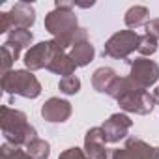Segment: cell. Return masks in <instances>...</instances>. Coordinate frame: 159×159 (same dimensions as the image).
<instances>
[{"label": "cell", "instance_id": "8992f818", "mask_svg": "<svg viewBox=\"0 0 159 159\" xmlns=\"http://www.w3.org/2000/svg\"><path fill=\"white\" fill-rule=\"evenodd\" d=\"M64 49L60 45V41L56 39H51V41H39L36 45H32L26 54H25V66L30 69V71H38V69H47V66L51 64L52 56L56 51Z\"/></svg>", "mask_w": 159, "mask_h": 159}, {"label": "cell", "instance_id": "cb8c5ba5", "mask_svg": "<svg viewBox=\"0 0 159 159\" xmlns=\"http://www.w3.org/2000/svg\"><path fill=\"white\" fill-rule=\"evenodd\" d=\"M13 30V26H11V19H10V13L8 11H2L0 13V34H10Z\"/></svg>", "mask_w": 159, "mask_h": 159}, {"label": "cell", "instance_id": "ac0fdd59", "mask_svg": "<svg viewBox=\"0 0 159 159\" xmlns=\"http://www.w3.org/2000/svg\"><path fill=\"white\" fill-rule=\"evenodd\" d=\"M26 152L32 159H49L51 155V144L43 139H34L28 146H26Z\"/></svg>", "mask_w": 159, "mask_h": 159}, {"label": "cell", "instance_id": "ffe728a7", "mask_svg": "<svg viewBox=\"0 0 159 159\" xmlns=\"http://www.w3.org/2000/svg\"><path fill=\"white\" fill-rule=\"evenodd\" d=\"M58 88H60V92L66 94V96H75L79 90H81V79L75 77V75L64 77V79H60Z\"/></svg>", "mask_w": 159, "mask_h": 159}, {"label": "cell", "instance_id": "5b68a950", "mask_svg": "<svg viewBox=\"0 0 159 159\" xmlns=\"http://www.w3.org/2000/svg\"><path fill=\"white\" fill-rule=\"evenodd\" d=\"M139 43H140V36L133 30H120L116 34H112L103 47V56L114 58V60H124L127 58L131 52L139 51Z\"/></svg>", "mask_w": 159, "mask_h": 159}, {"label": "cell", "instance_id": "6da1fadb", "mask_svg": "<svg viewBox=\"0 0 159 159\" xmlns=\"http://www.w3.org/2000/svg\"><path fill=\"white\" fill-rule=\"evenodd\" d=\"M45 30L60 41L64 49L88 41V30L79 26L73 8H56L45 15Z\"/></svg>", "mask_w": 159, "mask_h": 159}, {"label": "cell", "instance_id": "5bb4252c", "mask_svg": "<svg viewBox=\"0 0 159 159\" xmlns=\"http://www.w3.org/2000/svg\"><path fill=\"white\" fill-rule=\"evenodd\" d=\"M47 69H49L51 73L62 75V79H64V77H69V75H73V73H75L77 64H75V62H73V58L66 52V49H60V51H56V52H54V56H52L51 64L47 66Z\"/></svg>", "mask_w": 159, "mask_h": 159}, {"label": "cell", "instance_id": "3957f363", "mask_svg": "<svg viewBox=\"0 0 159 159\" xmlns=\"http://www.w3.org/2000/svg\"><path fill=\"white\" fill-rule=\"evenodd\" d=\"M0 127L6 142H11L15 146H28L34 139H38V131L28 124L26 114L8 105L0 109Z\"/></svg>", "mask_w": 159, "mask_h": 159}, {"label": "cell", "instance_id": "4fadbf2b", "mask_svg": "<svg viewBox=\"0 0 159 159\" xmlns=\"http://www.w3.org/2000/svg\"><path fill=\"white\" fill-rule=\"evenodd\" d=\"M32 39H34V34H32L30 30H11V32L8 34L6 41H4V47H8V49L11 51V54H13V58H15V62H17L21 51L26 49V47H30Z\"/></svg>", "mask_w": 159, "mask_h": 159}, {"label": "cell", "instance_id": "8fae6325", "mask_svg": "<svg viewBox=\"0 0 159 159\" xmlns=\"http://www.w3.org/2000/svg\"><path fill=\"white\" fill-rule=\"evenodd\" d=\"M107 140L103 135L101 127H92L84 135V152L88 159H109V150H107Z\"/></svg>", "mask_w": 159, "mask_h": 159}, {"label": "cell", "instance_id": "d4e9b609", "mask_svg": "<svg viewBox=\"0 0 159 159\" xmlns=\"http://www.w3.org/2000/svg\"><path fill=\"white\" fill-rule=\"evenodd\" d=\"M146 34L153 36L157 41H159V17L157 19H150L148 25H146Z\"/></svg>", "mask_w": 159, "mask_h": 159}, {"label": "cell", "instance_id": "e0dca14e", "mask_svg": "<svg viewBox=\"0 0 159 159\" xmlns=\"http://www.w3.org/2000/svg\"><path fill=\"white\" fill-rule=\"evenodd\" d=\"M125 26L127 28H139V26H146L148 21H150V10L146 6H131L127 11H125Z\"/></svg>", "mask_w": 159, "mask_h": 159}, {"label": "cell", "instance_id": "7402d4cb", "mask_svg": "<svg viewBox=\"0 0 159 159\" xmlns=\"http://www.w3.org/2000/svg\"><path fill=\"white\" fill-rule=\"evenodd\" d=\"M0 56H2V62H0V66H2V75H6V73L11 71V66L15 64V58H13L11 51L4 45H2V51H0Z\"/></svg>", "mask_w": 159, "mask_h": 159}, {"label": "cell", "instance_id": "9c48e42d", "mask_svg": "<svg viewBox=\"0 0 159 159\" xmlns=\"http://www.w3.org/2000/svg\"><path fill=\"white\" fill-rule=\"evenodd\" d=\"M133 127V120L124 114V112H116V114H111L109 120H105V124L101 125L103 129V135H105V140L107 142H120L122 139L127 137L129 129Z\"/></svg>", "mask_w": 159, "mask_h": 159}, {"label": "cell", "instance_id": "2e32d148", "mask_svg": "<svg viewBox=\"0 0 159 159\" xmlns=\"http://www.w3.org/2000/svg\"><path fill=\"white\" fill-rule=\"evenodd\" d=\"M69 56L73 58V62L77 64V67H84V66H88L94 60L96 49H94V45L90 41H83V43H77V45L71 47Z\"/></svg>", "mask_w": 159, "mask_h": 159}, {"label": "cell", "instance_id": "7c38bea8", "mask_svg": "<svg viewBox=\"0 0 159 159\" xmlns=\"http://www.w3.org/2000/svg\"><path fill=\"white\" fill-rule=\"evenodd\" d=\"M8 13H10L13 30H28L36 23V10L28 2H17V4H13V8Z\"/></svg>", "mask_w": 159, "mask_h": 159}, {"label": "cell", "instance_id": "44dd1931", "mask_svg": "<svg viewBox=\"0 0 159 159\" xmlns=\"http://www.w3.org/2000/svg\"><path fill=\"white\" fill-rule=\"evenodd\" d=\"M155 51H157V39L150 34H142L140 43H139V52L146 58V56H152Z\"/></svg>", "mask_w": 159, "mask_h": 159}, {"label": "cell", "instance_id": "7a4b0ae2", "mask_svg": "<svg viewBox=\"0 0 159 159\" xmlns=\"http://www.w3.org/2000/svg\"><path fill=\"white\" fill-rule=\"evenodd\" d=\"M109 96L112 99H116V103L120 105L122 111L125 112H133V114H150L155 101L153 96H150V92L146 88H140L139 84H135L129 77H118Z\"/></svg>", "mask_w": 159, "mask_h": 159}, {"label": "cell", "instance_id": "d6986e66", "mask_svg": "<svg viewBox=\"0 0 159 159\" xmlns=\"http://www.w3.org/2000/svg\"><path fill=\"white\" fill-rule=\"evenodd\" d=\"M0 157L2 159H32L26 150H21V146H15L11 142H4L0 146Z\"/></svg>", "mask_w": 159, "mask_h": 159}, {"label": "cell", "instance_id": "9a60e30c", "mask_svg": "<svg viewBox=\"0 0 159 159\" xmlns=\"http://www.w3.org/2000/svg\"><path fill=\"white\" fill-rule=\"evenodd\" d=\"M116 79H118L116 71L112 67H105L103 66V67H98L94 71V75H92V86H94V90H98L101 94H109Z\"/></svg>", "mask_w": 159, "mask_h": 159}, {"label": "cell", "instance_id": "484cf974", "mask_svg": "<svg viewBox=\"0 0 159 159\" xmlns=\"http://www.w3.org/2000/svg\"><path fill=\"white\" fill-rule=\"evenodd\" d=\"M153 101H155V105H159V86L153 90Z\"/></svg>", "mask_w": 159, "mask_h": 159}, {"label": "cell", "instance_id": "277c9868", "mask_svg": "<svg viewBox=\"0 0 159 159\" xmlns=\"http://www.w3.org/2000/svg\"><path fill=\"white\" fill-rule=\"evenodd\" d=\"M2 90L10 96H21L26 99H36L41 94V84L32 71L26 69H11L2 75Z\"/></svg>", "mask_w": 159, "mask_h": 159}, {"label": "cell", "instance_id": "52a82bcc", "mask_svg": "<svg viewBox=\"0 0 159 159\" xmlns=\"http://www.w3.org/2000/svg\"><path fill=\"white\" fill-rule=\"evenodd\" d=\"M111 159H159V148L150 146L142 139L129 137L124 148L112 150Z\"/></svg>", "mask_w": 159, "mask_h": 159}, {"label": "cell", "instance_id": "ba28073f", "mask_svg": "<svg viewBox=\"0 0 159 159\" xmlns=\"http://www.w3.org/2000/svg\"><path fill=\"white\" fill-rule=\"evenodd\" d=\"M129 79L139 84L140 88H150L157 83V79H159V66L150 60V58H137L131 62V69H129Z\"/></svg>", "mask_w": 159, "mask_h": 159}, {"label": "cell", "instance_id": "603a6c76", "mask_svg": "<svg viewBox=\"0 0 159 159\" xmlns=\"http://www.w3.org/2000/svg\"><path fill=\"white\" fill-rule=\"evenodd\" d=\"M58 159H88V155H86V152L84 150H81V148H67V150H64L62 153H60V157Z\"/></svg>", "mask_w": 159, "mask_h": 159}, {"label": "cell", "instance_id": "30bf717a", "mask_svg": "<svg viewBox=\"0 0 159 159\" xmlns=\"http://www.w3.org/2000/svg\"><path fill=\"white\" fill-rule=\"evenodd\" d=\"M41 116L51 124H62L71 116V103L60 98H49L41 105Z\"/></svg>", "mask_w": 159, "mask_h": 159}]
</instances>
